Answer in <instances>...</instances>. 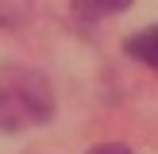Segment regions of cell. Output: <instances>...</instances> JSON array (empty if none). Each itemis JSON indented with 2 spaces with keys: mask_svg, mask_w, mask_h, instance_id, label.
Listing matches in <instances>:
<instances>
[{
  "mask_svg": "<svg viewBox=\"0 0 158 154\" xmlns=\"http://www.w3.org/2000/svg\"><path fill=\"white\" fill-rule=\"evenodd\" d=\"M54 112L50 81L23 66H0V131H27Z\"/></svg>",
  "mask_w": 158,
  "mask_h": 154,
  "instance_id": "1",
  "label": "cell"
},
{
  "mask_svg": "<svg viewBox=\"0 0 158 154\" xmlns=\"http://www.w3.org/2000/svg\"><path fill=\"white\" fill-rule=\"evenodd\" d=\"M123 50H127L135 62L158 69V23H154V27H147V31H139V35H131L127 43H123Z\"/></svg>",
  "mask_w": 158,
  "mask_h": 154,
  "instance_id": "2",
  "label": "cell"
},
{
  "mask_svg": "<svg viewBox=\"0 0 158 154\" xmlns=\"http://www.w3.org/2000/svg\"><path fill=\"white\" fill-rule=\"evenodd\" d=\"M89 154H131V146H123V143H104V146H93Z\"/></svg>",
  "mask_w": 158,
  "mask_h": 154,
  "instance_id": "3",
  "label": "cell"
}]
</instances>
